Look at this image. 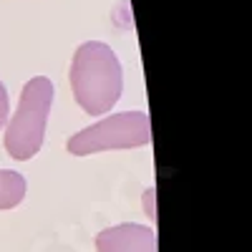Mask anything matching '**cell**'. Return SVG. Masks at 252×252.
<instances>
[{
	"label": "cell",
	"mask_w": 252,
	"mask_h": 252,
	"mask_svg": "<svg viewBox=\"0 0 252 252\" xmlns=\"http://www.w3.org/2000/svg\"><path fill=\"white\" fill-rule=\"evenodd\" d=\"M26 199V179L23 174L0 169V212L3 209H13Z\"/></svg>",
	"instance_id": "5"
},
{
	"label": "cell",
	"mask_w": 252,
	"mask_h": 252,
	"mask_svg": "<svg viewBox=\"0 0 252 252\" xmlns=\"http://www.w3.org/2000/svg\"><path fill=\"white\" fill-rule=\"evenodd\" d=\"M146 215L154 220V189H149V192H146Z\"/></svg>",
	"instance_id": "7"
},
{
	"label": "cell",
	"mask_w": 252,
	"mask_h": 252,
	"mask_svg": "<svg viewBox=\"0 0 252 252\" xmlns=\"http://www.w3.org/2000/svg\"><path fill=\"white\" fill-rule=\"evenodd\" d=\"M8 111H10L8 91H5V83L0 81V129H3V126H5V121H8Z\"/></svg>",
	"instance_id": "6"
},
{
	"label": "cell",
	"mask_w": 252,
	"mask_h": 252,
	"mask_svg": "<svg viewBox=\"0 0 252 252\" xmlns=\"http://www.w3.org/2000/svg\"><path fill=\"white\" fill-rule=\"evenodd\" d=\"M71 89L86 114L101 116L111 111L124 94V71L116 53L101 40L81 43L71 61Z\"/></svg>",
	"instance_id": "1"
},
{
	"label": "cell",
	"mask_w": 252,
	"mask_h": 252,
	"mask_svg": "<svg viewBox=\"0 0 252 252\" xmlns=\"http://www.w3.org/2000/svg\"><path fill=\"white\" fill-rule=\"evenodd\" d=\"M96 252H157V235L152 227L124 222L96 235Z\"/></svg>",
	"instance_id": "4"
},
{
	"label": "cell",
	"mask_w": 252,
	"mask_h": 252,
	"mask_svg": "<svg viewBox=\"0 0 252 252\" xmlns=\"http://www.w3.org/2000/svg\"><path fill=\"white\" fill-rule=\"evenodd\" d=\"M152 141V121L146 111H124L96 121L94 126L73 134L66 149L73 157H89L111 149H139Z\"/></svg>",
	"instance_id": "3"
},
{
	"label": "cell",
	"mask_w": 252,
	"mask_h": 252,
	"mask_svg": "<svg viewBox=\"0 0 252 252\" xmlns=\"http://www.w3.org/2000/svg\"><path fill=\"white\" fill-rule=\"evenodd\" d=\"M53 103V83L46 76L31 78L18 98V109L5 129V152L15 161L33 159L46 139L48 114Z\"/></svg>",
	"instance_id": "2"
}]
</instances>
